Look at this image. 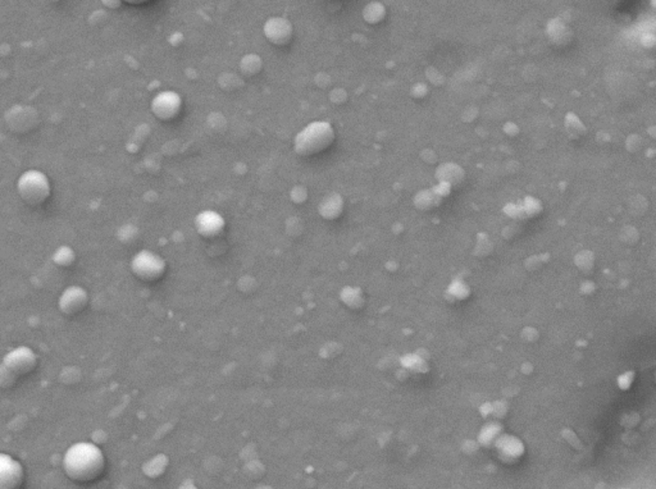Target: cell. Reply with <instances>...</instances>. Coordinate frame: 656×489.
Listing matches in <instances>:
<instances>
[{
  "label": "cell",
  "mask_w": 656,
  "mask_h": 489,
  "mask_svg": "<svg viewBox=\"0 0 656 489\" xmlns=\"http://www.w3.org/2000/svg\"><path fill=\"white\" fill-rule=\"evenodd\" d=\"M105 455L99 446L92 442H77L65 451L62 466L65 475L76 483H90L99 479L105 470Z\"/></svg>",
  "instance_id": "1"
},
{
  "label": "cell",
  "mask_w": 656,
  "mask_h": 489,
  "mask_svg": "<svg viewBox=\"0 0 656 489\" xmlns=\"http://www.w3.org/2000/svg\"><path fill=\"white\" fill-rule=\"evenodd\" d=\"M335 141L332 124L315 120L305 126L294 140V150L301 157H312L330 148Z\"/></svg>",
  "instance_id": "2"
},
{
  "label": "cell",
  "mask_w": 656,
  "mask_h": 489,
  "mask_svg": "<svg viewBox=\"0 0 656 489\" xmlns=\"http://www.w3.org/2000/svg\"><path fill=\"white\" fill-rule=\"evenodd\" d=\"M37 355L28 346H19L7 352L0 362V387L10 388L17 379L36 369Z\"/></svg>",
  "instance_id": "3"
},
{
  "label": "cell",
  "mask_w": 656,
  "mask_h": 489,
  "mask_svg": "<svg viewBox=\"0 0 656 489\" xmlns=\"http://www.w3.org/2000/svg\"><path fill=\"white\" fill-rule=\"evenodd\" d=\"M16 188L19 199L30 206L45 203L52 195L49 177L39 169H28L19 175Z\"/></svg>",
  "instance_id": "4"
},
{
  "label": "cell",
  "mask_w": 656,
  "mask_h": 489,
  "mask_svg": "<svg viewBox=\"0 0 656 489\" xmlns=\"http://www.w3.org/2000/svg\"><path fill=\"white\" fill-rule=\"evenodd\" d=\"M165 268L163 259L148 250L140 251L131 260L132 273L142 281H156L162 277Z\"/></svg>",
  "instance_id": "5"
},
{
  "label": "cell",
  "mask_w": 656,
  "mask_h": 489,
  "mask_svg": "<svg viewBox=\"0 0 656 489\" xmlns=\"http://www.w3.org/2000/svg\"><path fill=\"white\" fill-rule=\"evenodd\" d=\"M23 481V465L8 453H0V489H21Z\"/></svg>",
  "instance_id": "6"
},
{
  "label": "cell",
  "mask_w": 656,
  "mask_h": 489,
  "mask_svg": "<svg viewBox=\"0 0 656 489\" xmlns=\"http://www.w3.org/2000/svg\"><path fill=\"white\" fill-rule=\"evenodd\" d=\"M87 304H89L87 291L83 287L77 286V285L65 288V291L58 298V309L62 314L67 316H74L83 313Z\"/></svg>",
  "instance_id": "7"
},
{
  "label": "cell",
  "mask_w": 656,
  "mask_h": 489,
  "mask_svg": "<svg viewBox=\"0 0 656 489\" xmlns=\"http://www.w3.org/2000/svg\"><path fill=\"white\" fill-rule=\"evenodd\" d=\"M181 109H182V99L175 91L159 93L151 102V111L158 120H175L181 113Z\"/></svg>",
  "instance_id": "8"
},
{
  "label": "cell",
  "mask_w": 656,
  "mask_h": 489,
  "mask_svg": "<svg viewBox=\"0 0 656 489\" xmlns=\"http://www.w3.org/2000/svg\"><path fill=\"white\" fill-rule=\"evenodd\" d=\"M264 35L275 45H286L293 39V25L282 17H272L264 25Z\"/></svg>",
  "instance_id": "9"
},
{
  "label": "cell",
  "mask_w": 656,
  "mask_h": 489,
  "mask_svg": "<svg viewBox=\"0 0 656 489\" xmlns=\"http://www.w3.org/2000/svg\"><path fill=\"white\" fill-rule=\"evenodd\" d=\"M195 226L198 232L203 237H217L220 233H222L224 228V219L221 214L213 210H205V212L199 213L196 219H195Z\"/></svg>",
  "instance_id": "10"
},
{
  "label": "cell",
  "mask_w": 656,
  "mask_h": 489,
  "mask_svg": "<svg viewBox=\"0 0 656 489\" xmlns=\"http://www.w3.org/2000/svg\"><path fill=\"white\" fill-rule=\"evenodd\" d=\"M342 212V200L339 195L333 194L327 196L319 205V213L324 218L335 219L340 217Z\"/></svg>",
  "instance_id": "11"
},
{
  "label": "cell",
  "mask_w": 656,
  "mask_h": 489,
  "mask_svg": "<svg viewBox=\"0 0 656 489\" xmlns=\"http://www.w3.org/2000/svg\"><path fill=\"white\" fill-rule=\"evenodd\" d=\"M52 260L56 264V267L61 268H70L72 267L76 261V252L71 246L62 245L53 252Z\"/></svg>",
  "instance_id": "12"
}]
</instances>
